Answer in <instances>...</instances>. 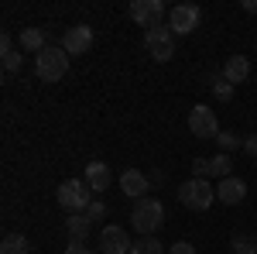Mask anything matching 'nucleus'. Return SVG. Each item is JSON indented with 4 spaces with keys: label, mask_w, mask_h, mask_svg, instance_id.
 <instances>
[{
    "label": "nucleus",
    "mask_w": 257,
    "mask_h": 254,
    "mask_svg": "<svg viewBox=\"0 0 257 254\" xmlns=\"http://www.w3.org/2000/svg\"><path fill=\"white\" fill-rule=\"evenodd\" d=\"M120 189H123L127 199H144V193L151 189V179L144 176V172H138V168H127L120 176Z\"/></svg>",
    "instance_id": "9b49d317"
},
{
    "label": "nucleus",
    "mask_w": 257,
    "mask_h": 254,
    "mask_svg": "<svg viewBox=\"0 0 257 254\" xmlns=\"http://www.w3.org/2000/svg\"><path fill=\"white\" fill-rule=\"evenodd\" d=\"M189 131H192V137L216 141V134H219L216 110H213V107H206V103H196V107H192V114H189Z\"/></svg>",
    "instance_id": "39448f33"
},
{
    "label": "nucleus",
    "mask_w": 257,
    "mask_h": 254,
    "mask_svg": "<svg viewBox=\"0 0 257 254\" xmlns=\"http://www.w3.org/2000/svg\"><path fill=\"white\" fill-rule=\"evenodd\" d=\"M86 216H89V220H103V216H106V203H103V199H93L89 210H86Z\"/></svg>",
    "instance_id": "b1692460"
},
{
    "label": "nucleus",
    "mask_w": 257,
    "mask_h": 254,
    "mask_svg": "<svg viewBox=\"0 0 257 254\" xmlns=\"http://www.w3.org/2000/svg\"><path fill=\"white\" fill-rule=\"evenodd\" d=\"M131 247H134V240L123 227H117V223L103 227V234H99V251L103 254H131Z\"/></svg>",
    "instance_id": "9d476101"
},
{
    "label": "nucleus",
    "mask_w": 257,
    "mask_h": 254,
    "mask_svg": "<svg viewBox=\"0 0 257 254\" xmlns=\"http://www.w3.org/2000/svg\"><path fill=\"white\" fill-rule=\"evenodd\" d=\"M0 62H4V72L11 76V72H21V52L14 48V38L4 31L0 35Z\"/></svg>",
    "instance_id": "2eb2a0df"
},
{
    "label": "nucleus",
    "mask_w": 257,
    "mask_h": 254,
    "mask_svg": "<svg viewBox=\"0 0 257 254\" xmlns=\"http://www.w3.org/2000/svg\"><path fill=\"white\" fill-rule=\"evenodd\" d=\"M199 18H202V11H199L196 4H175L172 11H168V28L178 35H192L199 28Z\"/></svg>",
    "instance_id": "6e6552de"
},
{
    "label": "nucleus",
    "mask_w": 257,
    "mask_h": 254,
    "mask_svg": "<svg viewBox=\"0 0 257 254\" xmlns=\"http://www.w3.org/2000/svg\"><path fill=\"white\" fill-rule=\"evenodd\" d=\"M55 199H59L62 210H69V213H86L89 203H93V189H89L86 179H65L55 189Z\"/></svg>",
    "instance_id": "f03ea898"
},
{
    "label": "nucleus",
    "mask_w": 257,
    "mask_h": 254,
    "mask_svg": "<svg viewBox=\"0 0 257 254\" xmlns=\"http://www.w3.org/2000/svg\"><path fill=\"white\" fill-rule=\"evenodd\" d=\"M82 179L89 182L93 193H106V189H110V165H106V161H89Z\"/></svg>",
    "instance_id": "4468645a"
},
{
    "label": "nucleus",
    "mask_w": 257,
    "mask_h": 254,
    "mask_svg": "<svg viewBox=\"0 0 257 254\" xmlns=\"http://www.w3.org/2000/svg\"><path fill=\"white\" fill-rule=\"evenodd\" d=\"M65 230H69V240H86L89 230H93V220L86 213H72L65 220Z\"/></svg>",
    "instance_id": "f3484780"
},
{
    "label": "nucleus",
    "mask_w": 257,
    "mask_h": 254,
    "mask_svg": "<svg viewBox=\"0 0 257 254\" xmlns=\"http://www.w3.org/2000/svg\"><path fill=\"white\" fill-rule=\"evenodd\" d=\"M230 247H233V254H257V240L250 234H237L230 240Z\"/></svg>",
    "instance_id": "4be33fe9"
},
{
    "label": "nucleus",
    "mask_w": 257,
    "mask_h": 254,
    "mask_svg": "<svg viewBox=\"0 0 257 254\" xmlns=\"http://www.w3.org/2000/svg\"><path fill=\"white\" fill-rule=\"evenodd\" d=\"M230 176H233V161H230V155L219 151L216 158H209V179H219V182H223V179H230Z\"/></svg>",
    "instance_id": "6ab92c4d"
},
{
    "label": "nucleus",
    "mask_w": 257,
    "mask_h": 254,
    "mask_svg": "<svg viewBox=\"0 0 257 254\" xmlns=\"http://www.w3.org/2000/svg\"><path fill=\"white\" fill-rule=\"evenodd\" d=\"M213 199H216V189H213V182L209 179H185L182 186H178V203L185 206V210H209L213 206Z\"/></svg>",
    "instance_id": "7ed1b4c3"
},
{
    "label": "nucleus",
    "mask_w": 257,
    "mask_h": 254,
    "mask_svg": "<svg viewBox=\"0 0 257 254\" xmlns=\"http://www.w3.org/2000/svg\"><path fill=\"white\" fill-rule=\"evenodd\" d=\"M243 151H247L250 158H257V134H247V137H243Z\"/></svg>",
    "instance_id": "bb28decb"
},
{
    "label": "nucleus",
    "mask_w": 257,
    "mask_h": 254,
    "mask_svg": "<svg viewBox=\"0 0 257 254\" xmlns=\"http://www.w3.org/2000/svg\"><path fill=\"white\" fill-rule=\"evenodd\" d=\"M93 28L89 24H72V28H65V35H62V48L69 52V55H86L89 48H93Z\"/></svg>",
    "instance_id": "1a4fd4ad"
},
{
    "label": "nucleus",
    "mask_w": 257,
    "mask_h": 254,
    "mask_svg": "<svg viewBox=\"0 0 257 254\" xmlns=\"http://www.w3.org/2000/svg\"><path fill=\"white\" fill-rule=\"evenodd\" d=\"M161 223H165V206H161V199L144 196V199H138V203H134L131 227H134L141 237H155L161 230Z\"/></svg>",
    "instance_id": "f257e3e1"
},
{
    "label": "nucleus",
    "mask_w": 257,
    "mask_h": 254,
    "mask_svg": "<svg viewBox=\"0 0 257 254\" xmlns=\"http://www.w3.org/2000/svg\"><path fill=\"white\" fill-rule=\"evenodd\" d=\"M131 21L141 24L144 31H155V28H161V21H165V4L161 0H134L131 4Z\"/></svg>",
    "instance_id": "0eeeda50"
},
{
    "label": "nucleus",
    "mask_w": 257,
    "mask_h": 254,
    "mask_svg": "<svg viewBox=\"0 0 257 254\" xmlns=\"http://www.w3.org/2000/svg\"><path fill=\"white\" fill-rule=\"evenodd\" d=\"M168 254H196V247L189 244V240H178V244H172V251Z\"/></svg>",
    "instance_id": "a878e982"
},
{
    "label": "nucleus",
    "mask_w": 257,
    "mask_h": 254,
    "mask_svg": "<svg viewBox=\"0 0 257 254\" xmlns=\"http://www.w3.org/2000/svg\"><path fill=\"white\" fill-rule=\"evenodd\" d=\"M21 48L31 52V55H41V52L48 48V35H45V28H24V31H21Z\"/></svg>",
    "instance_id": "dca6fc26"
},
{
    "label": "nucleus",
    "mask_w": 257,
    "mask_h": 254,
    "mask_svg": "<svg viewBox=\"0 0 257 254\" xmlns=\"http://www.w3.org/2000/svg\"><path fill=\"white\" fill-rule=\"evenodd\" d=\"M35 72L41 82H59L69 72V52L62 45H48L41 55H35Z\"/></svg>",
    "instance_id": "20e7f679"
},
{
    "label": "nucleus",
    "mask_w": 257,
    "mask_h": 254,
    "mask_svg": "<svg viewBox=\"0 0 257 254\" xmlns=\"http://www.w3.org/2000/svg\"><path fill=\"white\" fill-rule=\"evenodd\" d=\"M144 48L151 52L155 62H168L175 55V31L172 28H155V31H144Z\"/></svg>",
    "instance_id": "423d86ee"
},
{
    "label": "nucleus",
    "mask_w": 257,
    "mask_h": 254,
    "mask_svg": "<svg viewBox=\"0 0 257 254\" xmlns=\"http://www.w3.org/2000/svg\"><path fill=\"white\" fill-rule=\"evenodd\" d=\"M131 254H165V244H161L158 237H138Z\"/></svg>",
    "instance_id": "412c9836"
},
{
    "label": "nucleus",
    "mask_w": 257,
    "mask_h": 254,
    "mask_svg": "<svg viewBox=\"0 0 257 254\" xmlns=\"http://www.w3.org/2000/svg\"><path fill=\"white\" fill-rule=\"evenodd\" d=\"M0 254H31V244L24 234H7L0 240Z\"/></svg>",
    "instance_id": "a211bd4d"
},
{
    "label": "nucleus",
    "mask_w": 257,
    "mask_h": 254,
    "mask_svg": "<svg viewBox=\"0 0 257 254\" xmlns=\"http://www.w3.org/2000/svg\"><path fill=\"white\" fill-rule=\"evenodd\" d=\"M247 76H250V62H247V55H230V59L223 62V79H226V82L240 86V82H247Z\"/></svg>",
    "instance_id": "ddd939ff"
},
{
    "label": "nucleus",
    "mask_w": 257,
    "mask_h": 254,
    "mask_svg": "<svg viewBox=\"0 0 257 254\" xmlns=\"http://www.w3.org/2000/svg\"><path fill=\"white\" fill-rule=\"evenodd\" d=\"M216 144L223 148V155H230V151H237V148H240V137L233 134V131H219V134H216Z\"/></svg>",
    "instance_id": "5701e85b"
},
{
    "label": "nucleus",
    "mask_w": 257,
    "mask_h": 254,
    "mask_svg": "<svg viewBox=\"0 0 257 254\" xmlns=\"http://www.w3.org/2000/svg\"><path fill=\"white\" fill-rule=\"evenodd\" d=\"M209 86H213V97L219 100V103H230V100H233V90H237V86H233V82H226V79H223V72H213V79H209Z\"/></svg>",
    "instance_id": "aec40b11"
},
{
    "label": "nucleus",
    "mask_w": 257,
    "mask_h": 254,
    "mask_svg": "<svg viewBox=\"0 0 257 254\" xmlns=\"http://www.w3.org/2000/svg\"><path fill=\"white\" fill-rule=\"evenodd\" d=\"M65 254H93V251L86 247V240H69V247H65Z\"/></svg>",
    "instance_id": "393cba45"
},
{
    "label": "nucleus",
    "mask_w": 257,
    "mask_h": 254,
    "mask_svg": "<svg viewBox=\"0 0 257 254\" xmlns=\"http://www.w3.org/2000/svg\"><path fill=\"white\" fill-rule=\"evenodd\" d=\"M216 199L219 203H226V206H237V203H243L247 199V182L237 176H230V179H223L216 186Z\"/></svg>",
    "instance_id": "f8f14e48"
}]
</instances>
